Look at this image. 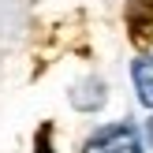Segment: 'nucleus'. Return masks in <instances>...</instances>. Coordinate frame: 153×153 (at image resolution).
Segmentation results:
<instances>
[{
  "label": "nucleus",
  "mask_w": 153,
  "mask_h": 153,
  "mask_svg": "<svg viewBox=\"0 0 153 153\" xmlns=\"http://www.w3.org/2000/svg\"><path fill=\"white\" fill-rule=\"evenodd\" d=\"M82 153H142V138L131 123H108L86 138Z\"/></svg>",
  "instance_id": "obj_1"
},
{
  "label": "nucleus",
  "mask_w": 153,
  "mask_h": 153,
  "mask_svg": "<svg viewBox=\"0 0 153 153\" xmlns=\"http://www.w3.org/2000/svg\"><path fill=\"white\" fill-rule=\"evenodd\" d=\"M105 97H108V94H105V82L101 79H82L79 86L71 90V105L82 108V112H97L105 105Z\"/></svg>",
  "instance_id": "obj_2"
},
{
  "label": "nucleus",
  "mask_w": 153,
  "mask_h": 153,
  "mask_svg": "<svg viewBox=\"0 0 153 153\" xmlns=\"http://www.w3.org/2000/svg\"><path fill=\"white\" fill-rule=\"evenodd\" d=\"M131 79H134L138 101L153 112V56H138V60H134V64H131Z\"/></svg>",
  "instance_id": "obj_3"
},
{
  "label": "nucleus",
  "mask_w": 153,
  "mask_h": 153,
  "mask_svg": "<svg viewBox=\"0 0 153 153\" xmlns=\"http://www.w3.org/2000/svg\"><path fill=\"white\" fill-rule=\"evenodd\" d=\"M37 153H52V149H49V131L37 134Z\"/></svg>",
  "instance_id": "obj_4"
},
{
  "label": "nucleus",
  "mask_w": 153,
  "mask_h": 153,
  "mask_svg": "<svg viewBox=\"0 0 153 153\" xmlns=\"http://www.w3.org/2000/svg\"><path fill=\"white\" fill-rule=\"evenodd\" d=\"M146 142H149V149H153V116L146 120Z\"/></svg>",
  "instance_id": "obj_5"
}]
</instances>
